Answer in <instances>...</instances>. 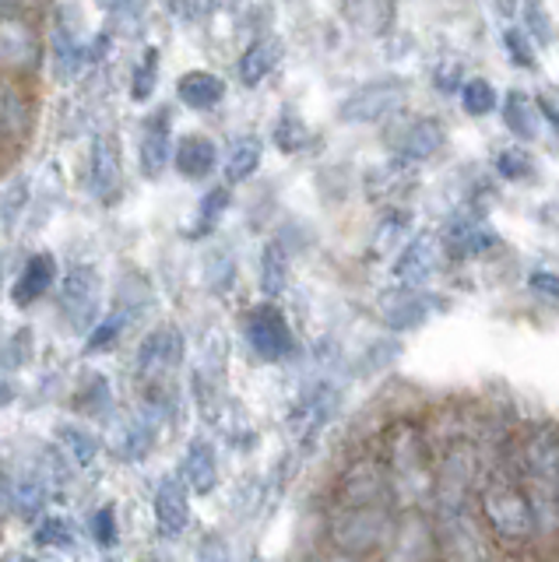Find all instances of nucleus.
<instances>
[{"mask_svg": "<svg viewBox=\"0 0 559 562\" xmlns=\"http://www.w3.org/2000/svg\"><path fill=\"white\" fill-rule=\"evenodd\" d=\"M476 509H479L485 531L496 541L500 552H524L538 541L535 514H532L528 496H524L511 439L500 447L496 457H485L482 461L479 488H476Z\"/></svg>", "mask_w": 559, "mask_h": 562, "instance_id": "nucleus-1", "label": "nucleus"}, {"mask_svg": "<svg viewBox=\"0 0 559 562\" xmlns=\"http://www.w3.org/2000/svg\"><path fill=\"white\" fill-rule=\"evenodd\" d=\"M524 496L535 514L541 544L559 538V426H535L511 439Z\"/></svg>", "mask_w": 559, "mask_h": 562, "instance_id": "nucleus-2", "label": "nucleus"}, {"mask_svg": "<svg viewBox=\"0 0 559 562\" xmlns=\"http://www.w3.org/2000/svg\"><path fill=\"white\" fill-rule=\"evenodd\" d=\"M380 464L388 474L391 503L398 509H426L433 503V464L436 453L426 429L412 418L388 426L380 439Z\"/></svg>", "mask_w": 559, "mask_h": 562, "instance_id": "nucleus-3", "label": "nucleus"}, {"mask_svg": "<svg viewBox=\"0 0 559 562\" xmlns=\"http://www.w3.org/2000/svg\"><path fill=\"white\" fill-rule=\"evenodd\" d=\"M398 527L394 503H370V506H335L327 517V544L348 559H370L391 549Z\"/></svg>", "mask_w": 559, "mask_h": 562, "instance_id": "nucleus-4", "label": "nucleus"}, {"mask_svg": "<svg viewBox=\"0 0 559 562\" xmlns=\"http://www.w3.org/2000/svg\"><path fill=\"white\" fill-rule=\"evenodd\" d=\"M433 520V549L436 562H496L500 549L489 538L476 503L468 506H436Z\"/></svg>", "mask_w": 559, "mask_h": 562, "instance_id": "nucleus-5", "label": "nucleus"}, {"mask_svg": "<svg viewBox=\"0 0 559 562\" xmlns=\"http://www.w3.org/2000/svg\"><path fill=\"white\" fill-rule=\"evenodd\" d=\"M243 338H247L254 356L265 362H282L295 348L289 321L282 316V310H275L271 303L247 313V321H243Z\"/></svg>", "mask_w": 559, "mask_h": 562, "instance_id": "nucleus-6", "label": "nucleus"}, {"mask_svg": "<svg viewBox=\"0 0 559 562\" xmlns=\"http://www.w3.org/2000/svg\"><path fill=\"white\" fill-rule=\"evenodd\" d=\"M370 503H391V488L380 464V453H366L359 461L348 464L335 488V506H370Z\"/></svg>", "mask_w": 559, "mask_h": 562, "instance_id": "nucleus-7", "label": "nucleus"}, {"mask_svg": "<svg viewBox=\"0 0 559 562\" xmlns=\"http://www.w3.org/2000/svg\"><path fill=\"white\" fill-rule=\"evenodd\" d=\"M401 105H405V85L401 81H370L342 102L338 116L345 123H380V120L394 116Z\"/></svg>", "mask_w": 559, "mask_h": 562, "instance_id": "nucleus-8", "label": "nucleus"}, {"mask_svg": "<svg viewBox=\"0 0 559 562\" xmlns=\"http://www.w3.org/2000/svg\"><path fill=\"white\" fill-rule=\"evenodd\" d=\"M57 306L75 330H92L99 324V274L92 268L67 271Z\"/></svg>", "mask_w": 559, "mask_h": 562, "instance_id": "nucleus-9", "label": "nucleus"}, {"mask_svg": "<svg viewBox=\"0 0 559 562\" xmlns=\"http://www.w3.org/2000/svg\"><path fill=\"white\" fill-rule=\"evenodd\" d=\"M388 555L391 562H436L433 520L426 509H401Z\"/></svg>", "mask_w": 559, "mask_h": 562, "instance_id": "nucleus-10", "label": "nucleus"}, {"mask_svg": "<svg viewBox=\"0 0 559 562\" xmlns=\"http://www.w3.org/2000/svg\"><path fill=\"white\" fill-rule=\"evenodd\" d=\"M180 362H183V334L177 327L152 330L142 351H137V373L148 383L169 380V373H177Z\"/></svg>", "mask_w": 559, "mask_h": 562, "instance_id": "nucleus-11", "label": "nucleus"}, {"mask_svg": "<svg viewBox=\"0 0 559 562\" xmlns=\"http://www.w3.org/2000/svg\"><path fill=\"white\" fill-rule=\"evenodd\" d=\"M40 64V35L36 25L22 14L0 18V67L29 70Z\"/></svg>", "mask_w": 559, "mask_h": 562, "instance_id": "nucleus-12", "label": "nucleus"}, {"mask_svg": "<svg viewBox=\"0 0 559 562\" xmlns=\"http://www.w3.org/2000/svg\"><path fill=\"white\" fill-rule=\"evenodd\" d=\"M436 263H440V243H436L433 233H418L405 246V250L398 254L391 274L405 292H415L423 281H429V274L436 271Z\"/></svg>", "mask_w": 559, "mask_h": 562, "instance_id": "nucleus-13", "label": "nucleus"}, {"mask_svg": "<svg viewBox=\"0 0 559 562\" xmlns=\"http://www.w3.org/2000/svg\"><path fill=\"white\" fill-rule=\"evenodd\" d=\"M190 524V488L183 479H166L155 492V527L163 538H177Z\"/></svg>", "mask_w": 559, "mask_h": 562, "instance_id": "nucleus-14", "label": "nucleus"}, {"mask_svg": "<svg viewBox=\"0 0 559 562\" xmlns=\"http://www.w3.org/2000/svg\"><path fill=\"white\" fill-rule=\"evenodd\" d=\"M444 140H447V131H444V123L440 120H415L409 123V131L401 134L398 140V158L405 166H415V162H429V158L444 148Z\"/></svg>", "mask_w": 559, "mask_h": 562, "instance_id": "nucleus-15", "label": "nucleus"}, {"mask_svg": "<svg viewBox=\"0 0 559 562\" xmlns=\"http://www.w3.org/2000/svg\"><path fill=\"white\" fill-rule=\"evenodd\" d=\"M54 281H57V263H54V257H49V254L29 257L22 274L14 278V289H11L14 306H32L36 299H43L49 289H54Z\"/></svg>", "mask_w": 559, "mask_h": 562, "instance_id": "nucleus-16", "label": "nucleus"}, {"mask_svg": "<svg viewBox=\"0 0 559 562\" xmlns=\"http://www.w3.org/2000/svg\"><path fill=\"white\" fill-rule=\"evenodd\" d=\"M120 187V151L110 134H99L92 145V162H89V190L96 198L110 201L113 190Z\"/></svg>", "mask_w": 559, "mask_h": 562, "instance_id": "nucleus-17", "label": "nucleus"}, {"mask_svg": "<svg viewBox=\"0 0 559 562\" xmlns=\"http://www.w3.org/2000/svg\"><path fill=\"white\" fill-rule=\"evenodd\" d=\"M169 155H172V137H169V110H159L145 127L142 137V172L148 180L163 176V169L169 166Z\"/></svg>", "mask_w": 559, "mask_h": 562, "instance_id": "nucleus-18", "label": "nucleus"}, {"mask_svg": "<svg viewBox=\"0 0 559 562\" xmlns=\"http://www.w3.org/2000/svg\"><path fill=\"white\" fill-rule=\"evenodd\" d=\"M331 412H335V391H331L327 383H321V386H313V391H306L300 397V404H295V412H292V426L303 439H313L324 429V422L331 418Z\"/></svg>", "mask_w": 559, "mask_h": 562, "instance_id": "nucleus-19", "label": "nucleus"}, {"mask_svg": "<svg viewBox=\"0 0 559 562\" xmlns=\"http://www.w3.org/2000/svg\"><path fill=\"white\" fill-rule=\"evenodd\" d=\"M32 131V105L14 85L0 81V137L4 140H25Z\"/></svg>", "mask_w": 559, "mask_h": 562, "instance_id": "nucleus-20", "label": "nucleus"}, {"mask_svg": "<svg viewBox=\"0 0 559 562\" xmlns=\"http://www.w3.org/2000/svg\"><path fill=\"white\" fill-rule=\"evenodd\" d=\"M183 482H187L190 492H198V496H208V492H215V485H219V461H215L212 443H204V439H194V443L187 447Z\"/></svg>", "mask_w": 559, "mask_h": 562, "instance_id": "nucleus-21", "label": "nucleus"}, {"mask_svg": "<svg viewBox=\"0 0 559 562\" xmlns=\"http://www.w3.org/2000/svg\"><path fill=\"white\" fill-rule=\"evenodd\" d=\"M172 158H177L180 176H187V180H204V176L212 172L215 162H219V148H215L212 137L190 134L177 145V155H172Z\"/></svg>", "mask_w": 559, "mask_h": 562, "instance_id": "nucleus-22", "label": "nucleus"}, {"mask_svg": "<svg viewBox=\"0 0 559 562\" xmlns=\"http://www.w3.org/2000/svg\"><path fill=\"white\" fill-rule=\"evenodd\" d=\"M177 95L190 110H212L225 95V81L219 75H208V70H190V75L180 78Z\"/></svg>", "mask_w": 559, "mask_h": 562, "instance_id": "nucleus-23", "label": "nucleus"}, {"mask_svg": "<svg viewBox=\"0 0 559 562\" xmlns=\"http://www.w3.org/2000/svg\"><path fill=\"white\" fill-rule=\"evenodd\" d=\"M278 60H282V43H278V40H257V43H250L247 53L239 57V78H243V85L257 88L260 81L271 75Z\"/></svg>", "mask_w": 559, "mask_h": 562, "instance_id": "nucleus-24", "label": "nucleus"}, {"mask_svg": "<svg viewBox=\"0 0 559 562\" xmlns=\"http://www.w3.org/2000/svg\"><path fill=\"white\" fill-rule=\"evenodd\" d=\"M447 243H450V250L458 257H476V254H485L489 246H496V233H489V225L468 218V222H454L450 225Z\"/></svg>", "mask_w": 559, "mask_h": 562, "instance_id": "nucleus-25", "label": "nucleus"}, {"mask_svg": "<svg viewBox=\"0 0 559 562\" xmlns=\"http://www.w3.org/2000/svg\"><path fill=\"white\" fill-rule=\"evenodd\" d=\"M503 123L514 137L535 140L538 137V105L524 92H511L503 102Z\"/></svg>", "mask_w": 559, "mask_h": 562, "instance_id": "nucleus-26", "label": "nucleus"}, {"mask_svg": "<svg viewBox=\"0 0 559 562\" xmlns=\"http://www.w3.org/2000/svg\"><path fill=\"white\" fill-rule=\"evenodd\" d=\"M433 313H436L433 299H426L423 292H409L401 303H394L388 313H383V324H388L391 330H412L418 324H426Z\"/></svg>", "mask_w": 559, "mask_h": 562, "instance_id": "nucleus-27", "label": "nucleus"}, {"mask_svg": "<svg viewBox=\"0 0 559 562\" xmlns=\"http://www.w3.org/2000/svg\"><path fill=\"white\" fill-rule=\"evenodd\" d=\"M260 151L265 148H260V137H254V134H243L239 140H233L230 158H225V180L230 183L250 180L260 166Z\"/></svg>", "mask_w": 559, "mask_h": 562, "instance_id": "nucleus-28", "label": "nucleus"}, {"mask_svg": "<svg viewBox=\"0 0 559 562\" xmlns=\"http://www.w3.org/2000/svg\"><path fill=\"white\" fill-rule=\"evenodd\" d=\"M289 285V254L282 243H268L265 254H260V289L265 295H282Z\"/></svg>", "mask_w": 559, "mask_h": 562, "instance_id": "nucleus-29", "label": "nucleus"}, {"mask_svg": "<svg viewBox=\"0 0 559 562\" xmlns=\"http://www.w3.org/2000/svg\"><path fill=\"white\" fill-rule=\"evenodd\" d=\"M54 53H57V75L71 78L75 70L81 67V46H78V29L71 22H64V14L57 18L54 25Z\"/></svg>", "mask_w": 559, "mask_h": 562, "instance_id": "nucleus-30", "label": "nucleus"}, {"mask_svg": "<svg viewBox=\"0 0 559 562\" xmlns=\"http://www.w3.org/2000/svg\"><path fill=\"white\" fill-rule=\"evenodd\" d=\"M57 439H60V447L64 453L71 457L75 464H92L96 457H99V439L92 436V429H81V426H60L57 429Z\"/></svg>", "mask_w": 559, "mask_h": 562, "instance_id": "nucleus-31", "label": "nucleus"}, {"mask_svg": "<svg viewBox=\"0 0 559 562\" xmlns=\"http://www.w3.org/2000/svg\"><path fill=\"white\" fill-rule=\"evenodd\" d=\"M152 443H155V429H152V422L134 418V422H127V429L120 432L116 450L124 453L127 461H142V457L152 450Z\"/></svg>", "mask_w": 559, "mask_h": 562, "instance_id": "nucleus-32", "label": "nucleus"}, {"mask_svg": "<svg viewBox=\"0 0 559 562\" xmlns=\"http://www.w3.org/2000/svg\"><path fill=\"white\" fill-rule=\"evenodd\" d=\"M461 105L468 116H489L496 110V88L485 78H468L461 85Z\"/></svg>", "mask_w": 559, "mask_h": 562, "instance_id": "nucleus-33", "label": "nucleus"}, {"mask_svg": "<svg viewBox=\"0 0 559 562\" xmlns=\"http://www.w3.org/2000/svg\"><path fill=\"white\" fill-rule=\"evenodd\" d=\"M306 140H310V131L303 127V120H300V116L286 113L282 120H278V127H275V145L282 148V151H303V148H306Z\"/></svg>", "mask_w": 559, "mask_h": 562, "instance_id": "nucleus-34", "label": "nucleus"}, {"mask_svg": "<svg viewBox=\"0 0 559 562\" xmlns=\"http://www.w3.org/2000/svg\"><path fill=\"white\" fill-rule=\"evenodd\" d=\"M524 35H532L541 46L552 43V22L546 8H541V0H524Z\"/></svg>", "mask_w": 559, "mask_h": 562, "instance_id": "nucleus-35", "label": "nucleus"}, {"mask_svg": "<svg viewBox=\"0 0 559 562\" xmlns=\"http://www.w3.org/2000/svg\"><path fill=\"white\" fill-rule=\"evenodd\" d=\"M225 207H230V190L225 187H215L208 198L201 201V211H198V225H194V236L208 233L222 215H225Z\"/></svg>", "mask_w": 559, "mask_h": 562, "instance_id": "nucleus-36", "label": "nucleus"}, {"mask_svg": "<svg viewBox=\"0 0 559 562\" xmlns=\"http://www.w3.org/2000/svg\"><path fill=\"white\" fill-rule=\"evenodd\" d=\"M124 327H127L124 313H113V316H107V321H99L89 330V345H85V351H107L120 334H124Z\"/></svg>", "mask_w": 559, "mask_h": 562, "instance_id": "nucleus-37", "label": "nucleus"}, {"mask_svg": "<svg viewBox=\"0 0 559 562\" xmlns=\"http://www.w3.org/2000/svg\"><path fill=\"white\" fill-rule=\"evenodd\" d=\"M155 78H159V49H148L142 67L134 70V88H131L134 102H145L155 92Z\"/></svg>", "mask_w": 559, "mask_h": 562, "instance_id": "nucleus-38", "label": "nucleus"}, {"mask_svg": "<svg viewBox=\"0 0 559 562\" xmlns=\"http://www.w3.org/2000/svg\"><path fill=\"white\" fill-rule=\"evenodd\" d=\"M496 172L503 180H524V176H532V158L524 155V148H503L496 155Z\"/></svg>", "mask_w": 559, "mask_h": 562, "instance_id": "nucleus-39", "label": "nucleus"}, {"mask_svg": "<svg viewBox=\"0 0 559 562\" xmlns=\"http://www.w3.org/2000/svg\"><path fill=\"white\" fill-rule=\"evenodd\" d=\"M36 541L40 544H71L75 541V531H71V524H67L64 517H46L36 527Z\"/></svg>", "mask_w": 559, "mask_h": 562, "instance_id": "nucleus-40", "label": "nucleus"}, {"mask_svg": "<svg viewBox=\"0 0 559 562\" xmlns=\"http://www.w3.org/2000/svg\"><path fill=\"white\" fill-rule=\"evenodd\" d=\"M503 46H506V53H511V60H514V67H535V53H532V43H528V35H524L521 29H511L503 35Z\"/></svg>", "mask_w": 559, "mask_h": 562, "instance_id": "nucleus-41", "label": "nucleus"}, {"mask_svg": "<svg viewBox=\"0 0 559 562\" xmlns=\"http://www.w3.org/2000/svg\"><path fill=\"white\" fill-rule=\"evenodd\" d=\"M92 541L102 544V549L116 544V514H113V506H102L99 514L92 517Z\"/></svg>", "mask_w": 559, "mask_h": 562, "instance_id": "nucleus-42", "label": "nucleus"}, {"mask_svg": "<svg viewBox=\"0 0 559 562\" xmlns=\"http://www.w3.org/2000/svg\"><path fill=\"white\" fill-rule=\"evenodd\" d=\"M532 289H535L538 295L556 299V303H559V274H552V271H535V274H532Z\"/></svg>", "mask_w": 559, "mask_h": 562, "instance_id": "nucleus-43", "label": "nucleus"}, {"mask_svg": "<svg viewBox=\"0 0 559 562\" xmlns=\"http://www.w3.org/2000/svg\"><path fill=\"white\" fill-rule=\"evenodd\" d=\"M11 509H14V503H11V485L0 482V520H4Z\"/></svg>", "mask_w": 559, "mask_h": 562, "instance_id": "nucleus-44", "label": "nucleus"}, {"mask_svg": "<svg viewBox=\"0 0 559 562\" xmlns=\"http://www.w3.org/2000/svg\"><path fill=\"white\" fill-rule=\"evenodd\" d=\"M538 110H541V116H546V120L552 123V127H556V134H559V110H556V105H552L549 99H541V102H538Z\"/></svg>", "mask_w": 559, "mask_h": 562, "instance_id": "nucleus-45", "label": "nucleus"}, {"mask_svg": "<svg viewBox=\"0 0 559 562\" xmlns=\"http://www.w3.org/2000/svg\"><path fill=\"white\" fill-rule=\"evenodd\" d=\"M310 562H356V559H348V555H342V552H335V549H331V552H321V555H313Z\"/></svg>", "mask_w": 559, "mask_h": 562, "instance_id": "nucleus-46", "label": "nucleus"}, {"mask_svg": "<svg viewBox=\"0 0 559 562\" xmlns=\"http://www.w3.org/2000/svg\"><path fill=\"white\" fill-rule=\"evenodd\" d=\"M493 4H496V11H500L503 18H511V14L517 11V0H493Z\"/></svg>", "mask_w": 559, "mask_h": 562, "instance_id": "nucleus-47", "label": "nucleus"}, {"mask_svg": "<svg viewBox=\"0 0 559 562\" xmlns=\"http://www.w3.org/2000/svg\"><path fill=\"white\" fill-rule=\"evenodd\" d=\"M8 404H11V386L0 383V408H8Z\"/></svg>", "mask_w": 559, "mask_h": 562, "instance_id": "nucleus-48", "label": "nucleus"}, {"mask_svg": "<svg viewBox=\"0 0 559 562\" xmlns=\"http://www.w3.org/2000/svg\"><path fill=\"white\" fill-rule=\"evenodd\" d=\"M0 562H36V559H29V555H19V552H11V555H4Z\"/></svg>", "mask_w": 559, "mask_h": 562, "instance_id": "nucleus-49", "label": "nucleus"}, {"mask_svg": "<svg viewBox=\"0 0 559 562\" xmlns=\"http://www.w3.org/2000/svg\"><path fill=\"white\" fill-rule=\"evenodd\" d=\"M99 4H102V8H124L127 0H99Z\"/></svg>", "mask_w": 559, "mask_h": 562, "instance_id": "nucleus-50", "label": "nucleus"}, {"mask_svg": "<svg viewBox=\"0 0 559 562\" xmlns=\"http://www.w3.org/2000/svg\"><path fill=\"white\" fill-rule=\"evenodd\" d=\"M11 4H22V0H0V8H11Z\"/></svg>", "mask_w": 559, "mask_h": 562, "instance_id": "nucleus-51", "label": "nucleus"}, {"mask_svg": "<svg viewBox=\"0 0 559 562\" xmlns=\"http://www.w3.org/2000/svg\"><path fill=\"white\" fill-rule=\"evenodd\" d=\"M250 562H265V559H250Z\"/></svg>", "mask_w": 559, "mask_h": 562, "instance_id": "nucleus-52", "label": "nucleus"}]
</instances>
